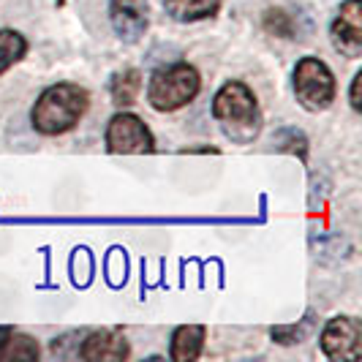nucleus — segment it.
I'll return each mask as SVG.
<instances>
[{
	"label": "nucleus",
	"mask_w": 362,
	"mask_h": 362,
	"mask_svg": "<svg viewBox=\"0 0 362 362\" xmlns=\"http://www.w3.org/2000/svg\"><path fill=\"white\" fill-rule=\"evenodd\" d=\"M213 117L221 131L235 145H251L262 131V115L256 107V95L243 82H226L213 98Z\"/></svg>",
	"instance_id": "1"
},
{
	"label": "nucleus",
	"mask_w": 362,
	"mask_h": 362,
	"mask_svg": "<svg viewBox=\"0 0 362 362\" xmlns=\"http://www.w3.org/2000/svg\"><path fill=\"white\" fill-rule=\"evenodd\" d=\"M88 101H90V95L79 85H71V82L52 85L38 95L36 107L30 112L33 128L47 136L66 134L82 120V115L88 112Z\"/></svg>",
	"instance_id": "2"
},
{
	"label": "nucleus",
	"mask_w": 362,
	"mask_h": 362,
	"mask_svg": "<svg viewBox=\"0 0 362 362\" xmlns=\"http://www.w3.org/2000/svg\"><path fill=\"white\" fill-rule=\"evenodd\" d=\"M199 85V71L194 66L175 63V66H166L153 74V79L147 85V98H150L153 109H158V112H175L197 98Z\"/></svg>",
	"instance_id": "3"
},
{
	"label": "nucleus",
	"mask_w": 362,
	"mask_h": 362,
	"mask_svg": "<svg viewBox=\"0 0 362 362\" xmlns=\"http://www.w3.org/2000/svg\"><path fill=\"white\" fill-rule=\"evenodd\" d=\"M294 93L310 112L327 109L335 101V76L319 57H303L294 69Z\"/></svg>",
	"instance_id": "4"
},
{
	"label": "nucleus",
	"mask_w": 362,
	"mask_h": 362,
	"mask_svg": "<svg viewBox=\"0 0 362 362\" xmlns=\"http://www.w3.org/2000/svg\"><path fill=\"white\" fill-rule=\"evenodd\" d=\"M107 147L109 153H123V156H131V153H153L156 150V142H153V134L147 131V126L131 112H120L109 120L107 126Z\"/></svg>",
	"instance_id": "5"
},
{
	"label": "nucleus",
	"mask_w": 362,
	"mask_h": 362,
	"mask_svg": "<svg viewBox=\"0 0 362 362\" xmlns=\"http://www.w3.org/2000/svg\"><path fill=\"white\" fill-rule=\"evenodd\" d=\"M322 351L329 360H357L362 354V327L351 316H335L322 329Z\"/></svg>",
	"instance_id": "6"
},
{
	"label": "nucleus",
	"mask_w": 362,
	"mask_h": 362,
	"mask_svg": "<svg viewBox=\"0 0 362 362\" xmlns=\"http://www.w3.org/2000/svg\"><path fill=\"white\" fill-rule=\"evenodd\" d=\"M329 36L338 52L346 57H360L362 54V3L360 0H346L338 11V17L329 28Z\"/></svg>",
	"instance_id": "7"
},
{
	"label": "nucleus",
	"mask_w": 362,
	"mask_h": 362,
	"mask_svg": "<svg viewBox=\"0 0 362 362\" xmlns=\"http://www.w3.org/2000/svg\"><path fill=\"white\" fill-rule=\"evenodd\" d=\"M109 17L115 33L128 44H134L147 30V0H112Z\"/></svg>",
	"instance_id": "8"
},
{
	"label": "nucleus",
	"mask_w": 362,
	"mask_h": 362,
	"mask_svg": "<svg viewBox=\"0 0 362 362\" xmlns=\"http://www.w3.org/2000/svg\"><path fill=\"white\" fill-rule=\"evenodd\" d=\"M79 354L88 362H120L131 354V349H128V341L123 335H117L112 329H101V332L88 335Z\"/></svg>",
	"instance_id": "9"
},
{
	"label": "nucleus",
	"mask_w": 362,
	"mask_h": 362,
	"mask_svg": "<svg viewBox=\"0 0 362 362\" xmlns=\"http://www.w3.org/2000/svg\"><path fill=\"white\" fill-rule=\"evenodd\" d=\"M202 346H204V327L182 325L172 335V351H169V357L175 362H194L202 354Z\"/></svg>",
	"instance_id": "10"
},
{
	"label": "nucleus",
	"mask_w": 362,
	"mask_h": 362,
	"mask_svg": "<svg viewBox=\"0 0 362 362\" xmlns=\"http://www.w3.org/2000/svg\"><path fill=\"white\" fill-rule=\"evenodd\" d=\"M163 8L177 22H197L213 17L221 8V0H163Z\"/></svg>",
	"instance_id": "11"
},
{
	"label": "nucleus",
	"mask_w": 362,
	"mask_h": 362,
	"mask_svg": "<svg viewBox=\"0 0 362 362\" xmlns=\"http://www.w3.org/2000/svg\"><path fill=\"white\" fill-rule=\"evenodd\" d=\"M109 90H112V98H115L117 107L134 104L136 95H139V90H142V74L136 71V69L117 71L115 74V79H112V85H109Z\"/></svg>",
	"instance_id": "12"
},
{
	"label": "nucleus",
	"mask_w": 362,
	"mask_h": 362,
	"mask_svg": "<svg viewBox=\"0 0 362 362\" xmlns=\"http://www.w3.org/2000/svg\"><path fill=\"white\" fill-rule=\"evenodd\" d=\"M38 344L28 335H8L0 349V362H33L38 360Z\"/></svg>",
	"instance_id": "13"
},
{
	"label": "nucleus",
	"mask_w": 362,
	"mask_h": 362,
	"mask_svg": "<svg viewBox=\"0 0 362 362\" xmlns=\"http://www.w3.org/2000/svg\"><path fill=\"white\" fill-rule=\"evenodd\" d=\"M28 52V41L17 30H0V74L8 71Z\"/></svg>",
	"instance_id": "14"
},
{
	"label": "nucleus",
	"mask_w": 362,
	"mask_h": 362,
	"mask_svg": "<svg viewBox=\"0 0 362 362\" xmlns=\"http://www.w3.org/2000/svg\"><path fill=\"white\" fill-rule=\"evenodd\" d=\"M71 281L76 286H88L93 281V256L88 248H76L71 254Z\"/></svg>",
	"instance_id": "15"
},
{
	"label": "nucleus",
	"mask_w": 362,
	"mask_h": 362,
	"mask_svg": "<svg viewBox=\"0 0 362 362\" xmlns=\"http://www.w3.org/2000/svg\"><path fill=\"white\" fill-rule=\"evenodd\" d=\"M128 275V259L123 248H112L107 256V281L112 286H123Z\"/></svg>",
	"instance_id": "16"
},
{
	"label": "nucleus",
	"mask_w": 362,
	"mask_h": 362,
	"mask_svg": "<svg viewBox=\"0 0 362 362\" xmlns=\"http://www.w3.org/2000/svg\"><path fill=\"white\" fill-rule=\"evenodd\" d=\"M310 329V313L300 322V325H289V327H272V341H278V344L284 346H291V344H300V341H305V335H308Z\"/></svg>",
	"instance_id": "17"
},
{
	"label": "nucleus",
	"mask_w": 362,
	"mask_h": 362,
	"mask_svg": "<svg viewBox=\"0 0 362 362\" xmlns=\"http://www.w3.org/2000/svg\"><path fill=\"white\" fill-rule=\"evenodd\" d=\"M264 28L275 33V36H284V38H291V19L289 14H284V11H267V17H264Z\"/></svg>",
	"instance_id": "18"
},
{
	"label": "nucleus",
	"mask_w": 362,
	"mask_h": 362,
	"mask_svg": "<svg viewBox=\"0 0 362 362\" xmlns=\"http://www.w3.org/2000/svg\"><path fill=\"white\" fill-rule=\"evenodd\" d=\"M360 85H362V74H354V79H351V107L360 112L362 109V101H360Z\"/></svg>",
	"instance_id": "19"
},
{
	"label": "nucleus",
	"mask_w": 362,
	"mask_h": 362,
	"mask_svg": "<svg viewBox=\"0 0 362 362\" xmlns=\"http://www.w3.org/2000/svg\"><path fill=\"white\" fill-rule=\"evenodd\" d=\"M8 335H11V329H8V327H0V349H3V344H6Z\"/></svg>",
	"instance_id": "20"
}]
</instances>
